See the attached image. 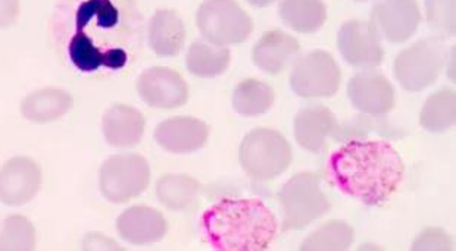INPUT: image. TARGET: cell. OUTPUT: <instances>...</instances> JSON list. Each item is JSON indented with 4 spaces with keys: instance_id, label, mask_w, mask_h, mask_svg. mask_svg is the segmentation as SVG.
Segmentation results:
<instances>
[{
    "instance_id": "6da1fadb",
    "label": "cell",
    "mask_w": 456,
    "mask_h": 251,
    "mask_svg": "<svg viewBox=\"0 0 456 251\" xmlns=\"http://www.w3.org/2000/svg\"><path fill=\"white\" fill-rule=\"evenodd\" d=\"M327 172L342 193L365 206H380L399 189L405 165L390 142L351 140L330 156Z\"/></svg>"
},
{
    "instance_id": "7a4b0ae2",
    "label": "cell",
    "mask_w": 456,
    "mask_h": 251,
    "mask_svg": "<svg viewBox=\"0 0 456 251\" xmlns=\"http://www.w3.org/2000/svg\"><path fill=\"white\" fill-rule=\"evenodd\" d=\"M208 243L221 251H262L277 234V221L258 198H223L203 214Z\"/></svg>"
},
{
    "instance_id": "3957f363",
    "label": "cell",
    "mask_w": 456,
    "mask_h": 251,
    "mask_svg": "<svg viewBox=\"0 0 456 251\" xmlns=\"http://www.w3.org/2000/svg\"><path fill=\"white\" fill-rule=\"evenodd\" d=\"M292 158L288 140L270 128L250 131L239 150L243 171L256 181H271L281 175L292 164Z\"/></svg>"
},
{
    "instance_id": "277c9868",
    "label": "cell",
    "mask_w": 456,
    "mask_h": 251,
    "mask_svg": "<svg viewBox=\"0 0 456 251\" xmlns=\"http://www.w3.org/2000/svg\"><path fill=\"white\" fill-rule=\"evenodd\" d=\"M283 210V230L302 231L329 212V198L322 191V178L313 172L293 176L279 193Z\"/></svg>"
},
{
    "instance_id": "5b68a950",
    "label": "cell",
    "mask_w": 456,
    "mask_h": 251,
    "mask_svg": "<svg viewBox=\"0 0 456 251\" xmlns=\"http://www.w3.org/2000/svg\"><path fill=\"white\" fill-rule=\"evenodd\" d=\"M151 182V166L134 153L110 156L99 169V190L110 203L123 205L144 193Z\"/></svg>"
},
{
    "instance_id": "8992f818",
    "label": "cell",
    "mask_w": 456,
    "mask_h": 251,
    "mask_svg": "<svg viewBox=\"0 0 456 251\" xmlns=\"http://www.w3.org/2000/svg\"><path fill=\"white\" fill-rule=\"evenodd\" d=\"M196 24L203 38L216 46L246 42L254 29L249 15L234 0H205Z\"/></svg>"
},
{
    "instance_id": "52a82bcc",
    "label": "cell",
    "mask_w": 456,
    "mask_h": 251,
    "mask_svg": "<svg viewBox=\"0 0 456 251\" xmlns=\"http://www.w3.org/2000/svg\"><path fill=\"white\" fill-rule=\"evenodd\" d=\"M444 47L439 38H423L402 51L395 61V78L408 92H421L439 78Z\"/></svg>"
},
{
    "instance_id": "ba28073f",
    "label": "cell",
    "mask_w": 456,
    "mask_h": 251,
    "mask_svg": "<svg viewBox=\"0 0 456 251\" xmlns=\"http://www.w3.org/2000/svg\"><path fill=\"white\" fill-rule=\"evenodd\" d=\"M342 83V72L333 56L324 51H314L295 63L290 87L305 99L331 97Z\"/></svg>"
},
{
    "instance_id": "9c48e42d",
    "label": "cell",
    "mask_w": 456,
    "mask_h": 251,
    "mask_svg": "<svg viewBox=\"0 0 456 251\" xmlns=\"http://www.w3.org/2000/svg\"><path fill=\"white\" fill-rule=\"evenodd\" d=\"M42 187V169L27 156H15L0 167V203L21 207L37 196Z\"/></svg>"
},
{
    "instance_id": "30bf717a",
    "label": "cell",
    "mask_w": 456,
    "mask_h": 251,
    "mask_svg": "<svg viewBox=\"0 0 456 251\" xmlns=\"http://www.w3.org/2000/svg\"><path fill=\"white\" fill-rule=\"evenodd\" d=\"M421 12L415 0H380L371 12L372 28L390 43L410 40L419 29Z\"/></svg>"
},
{
    "instance_id": "8fae6325",
    "label": "cell",
    "mask_w": 456,
    "mask_h": 251,
    "mask_svg": "<svg viewBox=\"0 0 456 251\" xmlns=\"http://www.w3.org/2000/svg\"><path fill=\"white\" fill-rule=\"evenodd\" d=\"M338 46L343 59L359 69L380 67L385 59L380 37L370 22H345L338 29Z\"/></svg>"
},
{
    "instance_id": "7c38bea8",
    "label": "cell",
    "mask_w": 456,
    "mask_h": 251,
    "mask_svg": "<svg viewBox=\"0 0 456 251\" xmlns=\"http://www.w3.org/2000/svg\"><path fill=\"white\" fill-rule=\"evenodd\" d=\"M140 99L155 109H175L189 101V87L178 72L164 67L149 68L137 80Z\"/></svg>"
},
{
    "instance_id": "4fadbf2b",
    "label": "cell",
    "mask_w": 456,
    "mask_h": 251,
    "mask_svg": "<svg viewBox=\"0 0 456 251\" xmlns=\"http://www.w3.org/2000/svg\"><path fill=\"white\" fill-rule=\"evenodd\" d=\"M347 96L359 112L385 115L395 106V90L385 76L376 71L359 72L347 84Z\"/></svg>"
},
{
    "instance_id": "5bb4252c",
    "label": "cell",
    "mask_w": 456,
    "mask_h": 251,
    "mask_svg": "<svg viewBox=\"0 0 456 251\" xmlns=\"http://www.w3.org/2000/svg\"><path fill=\"white\" fill-rule=\"evenodd\" d=\"M208 137V126L196 117H169L161 122L155 130V142L158 146L177 155H187L202 149Z\"/></svg>"
},
{
    "instance_id": "9a60e30c",
    "label": "cell",
    "mask_w": 456,
    "mask_h": 251,
    "mask_svg": "<svg viewBox=\"0 0 456 251\" xmlns=\"http://www.w3.org/2000/svg\"><path fill=\"white\" fill-rule=\"evenodd\" d=\"M117 231L131 246H149L164 239L168 223L161 212L146 206H133L119 216Z\"/></svg>"
},
{
    "instance_id": "2e32d148",
    "label": "cell",
    "mask_w": 456,
    "mask_h": 251,
    "mask_svg": "<svg viewBox=\"0 0 456 251\" xmlns=\"http://www.w3.org/2000/svg\"><path fill=\"white\" fill-rule=\"evenodd\" d=\"M144 117L133 106L114 105L102 119V133L106 142L115 149H133L143 139Z\"/></svg>"
},
{
    "instance_id": "e0dca14e",
    "label": "cell",
    "mask_w": 456,
    "mask_h": 251,
    "mask_svg": "<svg viewBox=\"0 0 456 251\" xmlns=\"http://www.w3.org/2000/svg\"><path fill=\"white\" fill-rule=\"evenodd\" d=\"M299 52L300 45L295 37L274 29L259 38L252 51V59L261 71L277 76L288 68Z\"/></svg>"
},
{
    "instance_id": "ac0fdd59",
    "label": "cell",
    "mask_w": 456,
    "mask_h": 251,
    "mask_svg": "<svg viewBox=\"0 0 456 251\" xmlns=\"http://www.w3.org/2000/svg\"><path fill=\"white\" fill-rule=\"evenodd\" d=\"M333 112L322 105L306 106L295 117V139L305 150H322L327 137L336 130Z\"/></svg>"
},
{
    "instance_id": "d6986e66",
    "label": "cell",
    "mask_w": 456,
    "mask_h": 251,
    "mask_svg": "<svg viewBox=\"0 0 456 251\" xmlns=\"http://www.w3.org/2000/svg\"><path fill=\"white\" fill-rule=\"evenodd\" d=\"M68 53L77 69L83 72L98 71L101 67L121 69L127 63V53L123 49L102 52L94 45V38L90 37L89 34H86L83 29H77L68 47Z\"/></svg>"
},
{
    "instance_id": "ffe728a7",
    "label": "cell",
    "mask_w": 456,
    "mask_h": 251,
    "mask_svg": "<svg viewBox=\"0 0 456 251\" xmlns=\"http://www.w3.org/2000/svg\"><path fill=\"white\" fill-rule=\"evenodd\" d=\"M74 106V99L62 88H42L21 101L22 117L34 124H51L64 117Z\"/></svg>"
},
{
    "instance_id": "44dd1931",
    "label": "cell",
    "mask_w": 456,
    "mask_h": 251,
    "mask_svg": "<svg viewBox=\"0 0 456 251\" xmlns=\"http://www.w3.org/2000/svg\"><path fill=\"white\" fill-rule=\"evenodd\" d=\"M149 45L159 58H174L182 52L186 40L184 24L173 11H158L148 29Z\"/></svg>"
},
{
    "instance_id": "7402d4cb",
    "label": "cell",
    "mask_w": 456,
    "mask_h": 251,
    "mask_svg": "<svg viewBox=\"0 0 456 251\" xmlns=\"http://www.w3.org/2000/svg\"><path fill=\"white\" fill-rule=\"evenodd\" d=\"M279 12L286 26L302 34L317 33L327 20L326 4L322 0H283Z\"/></svg>"
},
{
    "instance_id": "603a6c76",
    "label": "cell",
    "mask_w": 456,
    "mask_h": 251,
    "mask_svg": "<svg viewBox=\"0 0 456 251\" xmlns=\"http://www.w3.org/2000/svg\"><path fill=\"white\" fill-rule=\"evenodd\" d=\"M200 185L191 176L168 174L158 180V200L167 209L183 212L191 209L195 203Z\"/></svg>"
},
{
    "instance_id": "cb8c5ba5",
    "label": "cell",
    "mask_w": 456,
    "mask_h": 251,
    "mask_svg": "<svg viewBox=\"0 0 456 251\" xmlns=\"http://www.w3.org/2000/svg\"><path fill=\"white\" fill-rule=\"evenodd\" d=\"M455 92L451 88H442L433 93L419 113V124L428 133H444L455 124Z\"/></svg>"
},
{
    "instance_id": "d4e9b609",
    "label": "cell",
    "mask_w": 456,
    "mask_h": 251,
    "mask_svg": "<svg viewBox=\"0 0 456 251\" xmlns=\"http://www.w3.org/2000/svg\"><path fill=\"white\" fill-rule=\"evenodd\" d=\"M274 103V92L268 84L258 80L241 81L232 93V108L241 117H259Z\"/></svg>"
},
{
    "instance_id": "484cf974",
    "label": "cell",
    "mask_w": 456,
    "mask_h": 251,
    "mask_svg": "<svg viewBox=\"0 0 456 251\" xmlns=\"http://www.w3.org/2000/svg\"><path fill=\"white\" fill-rule=\"evenodd\" d=\"M230 65V51L225 47H214L207 43L195 42L189 47L186 67L193 76L211 78L224 74Z\"/></svg>"
},
{
    "instance_id": "4316f807",
    "label": "cell",
    "mask_w": 456,
    "mask_h": 251,
    "mask_svg": "<svg viewBox=\"0 0 456 251\" xmlns=\"http://www.w3.org/2000/svg\"><path fill=\"white\" fill-rule=\"evenodd\" d=\"M355 241V231L343 221H330L314 231L300 246L302 251L347 250Z\"/></svg>"
},
{
    "instance_id": "83f0119b",
    "label": "cell",
    "mask_w": 456,
    "mask_h": 251,
    "mask_svg": "<svg viewBox=\"0 0 456 251\" xmlns=\"http://www.w3.org/2000/svg\"><path fill=\"white\" fill-rule=\"evenodd\" d=\"M36 248V228L21 215L4 219L0 231V251H31Z\"/></svg>"
},
{
    "instance_id": "f1b7e54d",
    "label": "cell",
    "mask_w": 456,
    "mask_h": 251,
    "mask_svg": "<svg viewBox=\"0 0 456 251\" xmlns=\"http://www.w3.org/2000/svg\"><path fill=\"white\" fill-rule=\"evenodd\" d=\"M427 24L437 38L455 36V0H426Z\"/></svg>"
},
{
    "instance_id": "f546056e",
    "label": "cell",
    "mask_w": 456,
    "mask_h": 251,
    "mask_svg": "<svg viewBox=\"0 0 456 251\" xmlns=\"http://www.w3.org/2000/svg\"><path fill=\"white\" fill-rule=\"evenodd\" d=\"M76 20H96L101 28H114L119 13L110 0H86L77 11Z\"/></svg>"
},
{
    "instance_id": "4dcf8cb0",
    "label": "cell",
    "mask_w": 456,
    "mask_h": 251,
    "mask_svg": "<svg viewBox=\"0 0 456 251\" xmlns=\"http://www.w3.org/2000/svg\"><path fill=\"white\" fill-rule=\"evenodd\" d=\"M453 244L442 230H426L415 239L412 250H452Z\"/></svg>"
},
{
    "instance_id": "1f68e13d",
    "label": "cell",
    "mask_w": 456,
    "mask_h": 251,
    "mask_svg": "<svg viewBox=\"0 0 456 251\" xmlns=\"http://www.w3.org/2000/svg\"><path fill=\"white\" fill-rule=\"evenodd\" d=\"M20 15V0H0V28L13 26Z\"/></svg>"
},
{
    "instance_id": "d6a6232c",
    "label": "cell",
    "mask_w": 456,
    "mask_h": 251,
    "mask_svg": "<svg viewBox=\"0 0 456 251\" xmlns=\"http://www.w3.org/2000/svg\"><path fill=\"white\" fill-rule=\"evenodd\" d=\"M81 246H83L81 247L83 250H123L118 244L114 243L112 239H106L105 235L99 234V232L87 234Z\"/></svg>"
},
{
    "instance_id": "836d02e7",
    "label": "cell",
    "mask_w": 456,
    "mask_h": 251,
    "mask_svg": "<svg viewBox=\"0 0 456 251\" xmlns=\"http://www.w3.org/2000/svg\"><path fill=\"white\" fill-rule=\"evenodd\" d=\"M250 4H254L256 8H265L268 4H273L274 0H248Z\"/></svg>"
},
{
    "instance_id": "e575fe53",
    "label": "cell",
    "mask_w": 456,
    "mask_h": 251,
    "mask_svg": "<svg viewBox=\"0 0 456 251\" xmlns=\"http://www.w3.org/2000/svg\"><path fill=\"white\" fill-rule=\"evenodd\" d=\"M356 2H365V0H356Z\"/></svg>"
}]
</instances>
